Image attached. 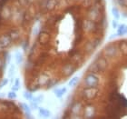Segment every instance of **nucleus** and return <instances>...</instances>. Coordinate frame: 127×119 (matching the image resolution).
<instances>
[{"label": "nucleus", "mask_w": 127, "mask_h": 119, "mask_svg": "<svg viewBox=\"0 0 127 119\" xmlns=\"http://www.w3.org/2000/svg\"><path fill=\"white\" fill-rule=\"evenodd\" d=\"M3 1H4V2H5V1H6V0H3Z\"/></svg>", "instance_id": "0eeeda50"}, {"label": "nucleus", "mask_w": 127, "mask_h": 119, "mask_svg": "<svg viewBox=\"0 0 127 119\" xmlns=\"http://www.w3.org/2000/svg\"><path fill=\"white\" fill-rule=\"evenodd\" d=\"M66 91V88H61V89H56V91H55V94H56V95L58 97V98H60L63 96V95H65Z\"/></svg>", "instance_id": "f257e3e1"}, {"label": "nucleus", "mask_w": 127, "mask_h": 119, "mask_svg": "<svg viewBox=\"0 0 127 119\" xmlns=\"http://www.w3.org/2000/svg\"><path fill=\"white\" fill-rule=\"evenodd\" d=\"M40 110V114H42V115H44V116H48L49 115V111H47V110H46V109L44 108H40L39 109Z\"/></svg>", "instance_id": "f03ea898"}, {"label": "nucleus", "mask_w": 127, "mask_h": 119, "mask_svg": "<svg viewBox=\"0 0 127 119\" xmlns=\"http://www.w3.org/2000/svg\"><path fill=\"white\" fill-rule=\"evenodd\" d=\"M8 97L10 99H13L15 98V97H16V94H15V92H10V93L8 94Z\"/></svg>", "instance_id": "20e7f679"}, {"label": "nucleus", "mask_w": 127, "mask_h": 119, "mask_svg": "<svg viewBox=\"0 0 127 119\" xmlns=\"http://www.w3.org/2000/svg\"><path fill=\"white\" fill-rule=\"evenodd\" d=\"M18 89H19V79H16V80H15V86L13 87V90L15 91V90H18Z\"/></svg>", "instance_id": "7ed1b4c3"}, {"label": "nucleus", "mask_w": 127, "mask_h": 119, "mask_svg": "<svg viewBox=\"0 0 127 119\" xmlns=\"http://www.w3.org/2000/svg\"><path fill=\"white\" fill-rule=\"evenodd\" d=\"M77 80H78V78H77V77H75V78H74V79H72V80H71V82L69 83V85H70V86H74L73 84H74V83H75V82H76V81H77Z\"/></svg>", "instance_id": "423d86ee"}, {"label": "nucleus", "mask_w": 127, "mask_h": 119, "mask_svg": "<svg viewBox=\"0 0 127 119\" xmlns=\"http://www.w3.org/2000/svg\"><path fill=\"white\" fill-rule=\"evenodd\" d=\"M24 95H25V96L27 99H31V98H32V95H31L30 93H28V92H26V93L24 94Z\"/></svg>", "instance_id": "39448f33"}]
</instances>
